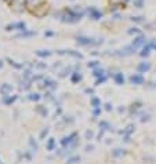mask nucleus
Listing matches in <instances>:
<instances>
[{
	"instance_id": "obj_4",
	"label": "nucleus",
	"mask_w": 156,
	"mask_h": 164,
	"mask_svg": "<svg viewBox=\"0 0 156 164\" xmlns=\"http://www.w3.org/2000/svg\"><path fill=\"white\" fill-rule=\"evenodd\" d=\"M6 1H7V3H13L14 0H6Z\"/></svg>"
},
{
	"instance_id": "obj_3",
	"label": "nucleus",
	"mask_w": 156,
	"mask_h": 164,
	"mask_svg": "<svg viewBox=\"0 0 156 164\" xmlns=\"http://www.w3.org/2000/svg\"><path fill=\"white\" fill-rule=\"evenodd\" d=\"M134 6H135L137 9H141L144 6V0H134Z\"/></svg>"
},
{
	"instance_id": "obj_2",
	"label": "nucleus",
	"mask_w": 156,
	"mask_h": 164,
	"mask_svg": "<svg viewBox=\"0 0 156 164\" xmlns=\"http://www.w3.org/2000/svg\"><path fill=\"white\" fill-rule=\"evenodd\" d=\"M149 68H151V65L148 64V62H147V64L144 62L142 65H140V70H141V72H144V70H148Z\"/></svg>"
},
{
	"instance_id": "obj_1",
	"label": "nucleus",
	"mask_w": 156,
	"mask_h": 164,
	"mask_svg": "<svg viewBox=\"0 0 156 164\" xmlns=\"http://www.w3.org/2000/svg\"><path fill=\"white\" fill-rule=\"evenodd\" d=\"M131 82L133 83H142L144 79L141 77V76H133V77H131Z\"/></svg>"
}]
</instances>
